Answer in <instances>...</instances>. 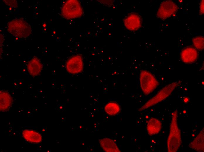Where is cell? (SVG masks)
Listing matches in <instances>:
<instances>
[{
	"label": "cell",
	"instance_id": "cell-5",
	"mask_svg": "<svg viewBox=\"0 0 204 152\" xmlns=\"http://www.w3.org/2000/svg\"><path fill=\"white\" fill-rule=\"evenodd\" d=\"M62 11L63 17L68 19L79 17L82 13V7L77 0L67 1L62 6Z\"/></svg>",
	"mask_w": 204,
	"mask_h": 152
},
{
	"label": "cell",
	"instance_id": "cell-14",
	"mask_svg": "<svg viewBox=\"0 0 204 152\" xmlns=\"http://www.w3.org/2000/svg\"><path fill=\"white\" fill-rule=\"evenodd\" d=\"M120 110L119 104L114 102L108 103L105 107L106 112L110 116H114L118 114L120 112Z\"/></svg>",
	"mask_w": 204,
	"mask_h": 152
},
{
	"label": "cell",
	"instance_id": "cell-6",
	"mask_svg": "<svg viewBox=\"0 0 204 152\" xmlns=\"http://www.w3.org/2000/svg\"><path fill=\"white\" fill-rule=\"evenodd\" d=\"M178 9L177 5L171 0L164 1L160 4L157 13V17L165 19L174 14Z\"/></svg>",
	"mask_w": 204,
	"mask_h": 152
},
{
	"label": "cell",
	"instance_id": "cell-13",
	"mask_svg": "<svg viewBox=\"0 0 204 152\" xmlns=\"http://www.w3.org/2000/svg\"><path fill=\"white\" fill-rule=\"evenodd\" d=\"M126 20L127 27L131 30H136L139 28L141 25V20L139 16L133 14L128 16Z\"/></svg>",
	"mask_w": 204,
	"mask_h": 152
},
{
	"label": "cell",
	"instance_id": "cell-12",
	"mask_svg": "<svg viewBox=\"0 0 204 152\" xmlns=\"http://www.w3.org/2000/svg\"><path fill=\"white\" fill-rule=\"evenodd\" d=\"M189 147L197 151H204V130L203 129L199 134L191 142Z\"/></svg>",
	"mask_w": 204,
	"mask_h": 152
},
{
	"label": "cell",
	"instance_id": "cell-2",
	"mask_svg": "<svg viewBox=\"0 0 204 152\" xmlns=\"http://www.w3.org/2000/svg\"><path fill=\"white\" fill-rule=\"evenodd\" d=\"M7 30L9 32L18 38H24L28 37L32 30L30 24L22 19H14L8 22Z\"/></svg>",
	"mask_w": 204,
	"mask_h": 152
},
{
	"label": "cell",
	"instance_id": "cell-8",
	"mask_svg": "<svg viewBox=\"0 0 204 152\" xmlns=\"http://www.w3.org/2000/svg\"><path fill=\"white\" fill-rule=\"evenodd\" d=\"M198 57V53L196 50L191 47L184 48L181 53L182 61L186 64H191L195 62Z\"/></svg>",
	"mask_w": 204,
	"mask_h": 152
},
{
	"label": "cell",
	"instance_id": "cell-18",
	"mask_svg": "<svg viewBox=\"0 0 204 152\" xmlns=\"http://www.w3.org/2000/svg\"><path fill=\"white\" fill-rule=\"evenodd\" d=\"M188 98H186L184 100V101L185 102H186L188 101Z\"/></svg>",
	"mask_w": 204,
	"mask_h": 152
},
{
	"label": "cell",
	"instance_id": "cell-3",
	"mask_svg": "<svg viewBox=\"0 0 204 152\" xmlns=\"http://www.w3.org/2000/svg\"><path fill=\"white\" fill-rule=\"evenodd\" d=\"M179 83L178 82H175L166 85L140 107L139 111H141L145 110L165 99L171 94Z\"/></svg>",
	"mask_w": 204,
	"mask_h": 152
},
{
	"label": "cell",
	"instance_id": "cell-7",
	"mask_svg": "<svg viewBox=\"0 0 204 152\" xmlns=\"http://www.w3.org/2000/svg\"><path fill=\"white\" fill-rule=\"evenodd\" d=\"M67 70L72 74H76L81 72L83 68L82 58L77 55L72 56L67 61L66 65Z\"/></svg>",
	"mask_w": 204,
	"mask_h": 152
},
{
	"label": "cell",
	"instance_id": "cell-9",
	"mask_svg": "<svg viewBox=\"0 0 204 152\" xmlns=\"http://www.w3.org/2000/svg\"><path fill=\"white\" fill-rule=\"evenodd\" d=\"M162 127L161 122L156 118H151L147 122V129L148 134L150 135H154L159 133Z\"/></svg>",
	"mask_w": 204,
	"mask_h": 152
},
{
	"label": "cell",
	"instance_id": "cell-15",
	"mask_svg": "<svg viewBox=\"0 0 204 152\" xmlns=\"http://www.w3.org/2000/svg\"><path fill=\"white\" fill-rule=\"evenodd\" d=\"M194 46L197 49L202 50L204 49V37L202 36H197L192 39Z\"/></svg>",
	"mask_w": 204,
	"mask_h": 152
},
{
	"label": "cell",
	"instance_id": "cell-10",
	"mask_svg": "<svg viewBox=\"0 0 204 152\" xmlns=\"http://www.w3.org/2000/svg\"><path fill=\"white\" fill-rule=\"evenodd\" d=\"M42 65L40 60L37 58H34L28 62V70L30 74L33 76L39 75L42 70Z\"/></svg>",
	"mask_w": 204,
	"mask_h": 152
},
{
	"label": "cell",
	"instance_id": "cell-1",
	"mask_svg": "<svg viewBox=\"0 0 204 152\" xmlns=\"http://www.w3.org/2000/svg\"><path fill=\"white\" fill-rule=\"evenodd\" d=\"M177 119V112L176 111L172 114L169 133L167 140L169 152H176L181 143V132L178 125Z\"/></svg>",
	"mask_w": 204,
	"mask_h": 152
},
{
	"label": "cell",
	"instance_id": "cell-11",
	"mask_svg": "<svg viewBox=\"0 0 204 152\" xmlns=\"http://www.w3.org/2000/svg\"><path fill=\"white\" fill-rule=\"evenodd\" d=\"M103 149L107 152H120L117 144L112 140L105 138L102 139L100 141Z\"/></svg>",
	"mask_w": 204,
	"mask_h": 152
},
{
	"label": "cell",
	"instance_id": "cell-19",
	"mask_svg": "<svg viewBox=\"0 0 204 152\" xmlns=\"http://www.w3.org/2000/svg\"><path fill=\"white\" fill-rule=\"evenodd\" d=\"M183 112L184 113H186V111H183Z\"/></svg>",
	"mask_w": 204,
	"mask_h": 152
},
{
	"label": "cell",
	"instance_id": "cell-17",
	"mask_svg": "<svg viewBox=\"0 0 204 152\" xmlns=\"http://www.w3.org/2000/svg\"><path fill=\"white\" fill-rule=\"evenodd\" d=\"M199 13L200 14H204V0L200 1L199 6Z\"/></svg>",
	"mask_w": 204,
	"mask_h": 152
},
{
	"label": "cell",
	"instance_id": "cell-16",
	"mask_svg": "<svg viewBox=\"0 0 204 152\" xmlns=\"http://www.w3.org/2000/svg\"><path fill=\"white\" fill-rule=\"evenodd\" d=\"M6 4L9 6L16 7L17 6V2L15 0H4Z\"/></svg>",
	"mask_w": 204,
	"mask_h": 152
},
{
	"label": "cell",
	"instance_id": "cell-4",
	"mask_svg": "<svg viewBox=\"0 0 204 152\" xmlns=\"http://www.w3.org/2000/svg\"><path fill=\"white\" fill-rule=\"evenodd\" d=\"M139 80L141 90L146 95H148L152 93L156 88L158 84L153 74L145 70L140 71Z\"/></svg>",
	"mask_w": 204,
	"mask_h": 152
}]
</instances>
